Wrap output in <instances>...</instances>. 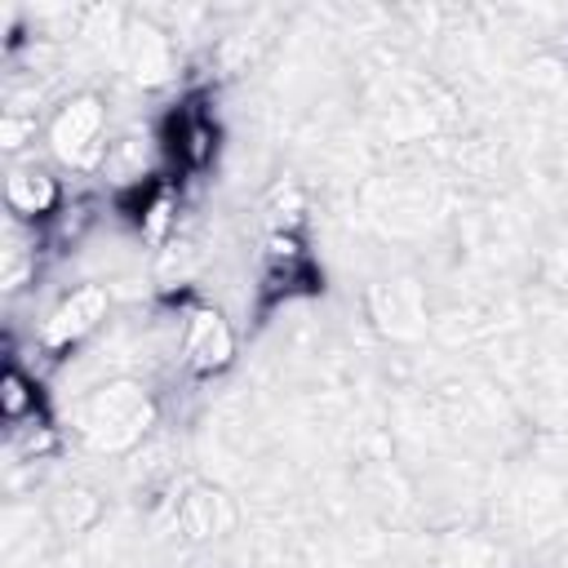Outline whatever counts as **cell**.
<instances>
[{"label":"cell","mask_w":568,"mask_h":568,"mask_svg":"<svg viewBox=\"0 0 568 568\" xmlns=\"http://www.w3.org/2000/svg\"><path fill=\"white\" fill-rule=\"evenodd\" d=\"M75 422H80V435H84L89 448H98V453H124V448L142 444V435L151 430L155 404H151V395H146L142 382L115 377V382H102V386H93L84 395Z\"/></svg>","instance_id":"obj_1"},{"label":"cell","mask_w":568,"mask_h":568,"mask_svg":"<svg viewBox=\"0 0 568 568\" xmlns=\"http://www.w3.org/2000/svg\"><path fill=\"white\" fill-rule=\"evenodd\" d=\"M49 151L75 169V173H102L106 164V151H111V138H106V102L98 93H75L67 98L53 115H49Z\"/></svg>","instance_id":"obj_2"},{"label":"cell","mask_w":568,"mask_h":568,"mask_svg":"<svg viewBox=\"0 0 568 568\" xmlns=\"http://www.w3.org/2000/svg\"><path fill=\"white\" fill-rule=\"evenodd\" d=\"M182 315V346L178 359L191 377H217L235 364V328L231 320L209 302H178Z\"/></svg>","instance_id":"obj_3"},{"label":"cell","mask_w":568,"mask_h":568,"mask_svg":"<svg viewBox=\"0 0 568 568\" xmlns=\"http://www.w3.org/2000/svg\"><path fill=\"white\" fill-rule=\"evenodd\" d=\"M106 315H111V288L106 284H75L40 320V351L44 355H67V351L84 346L106 324Z\"/></svg>","instance_id":"obj_4"},{"label":"cell","mask_w":568,"mask_h":568,"mask_svg":"<svg viewBox=\"0 0 568 568\" xmlns=\"http://www.w3.org/2000/svg\"><path fill=\"white\" fill-rule=\"evenodd\" d=\"M4 204H9L13 222L44 226L67 204V195H62V182L49 169H40V164H13L4 173Z\"/></svg>","instance_id":"obj_5"},{"label":"cell","mask_w":568,"mask_h":568,"mask_svg":"<svg viewBox=\"0 0 568 568\" xmlns=\"http://www.w3.org/2000/svg\"><path fill=\"white\" fill-rule=\"evenodd\" d=\"M164 151L186 169V173H204L217 160V124L204 106L186 102L178 106V115L164 129Z\"/></svg>","instance_id":"obj_6"},{"label":"cell","mask_w":568,"mask_h":568,"mask_svg":"<svg viewBox=\"0 0 568 568\" xmlns=\"http://www.w3.org/2000/svg\"><path fill=\"white\" fill-rule=\"evenodd\" d=\"M120 44H124V62L142 84H164L173 75V44L160 27L151 22H129L120 27Z\"/></svg>","instance_id":"obj_7"},{"label":"cell","mask_w":568,"mask_h":568,"mask_svg":"<svg viewBox=\"0 0 568 568\" xmlns=\"http://www.w3.org/2000/svg\"><path fill=\"white\" fill-rule=\"evenodd\" d=\"M173 519L191 541H204V537H222L235 524V506L217 488L195 484V488H186V497L173 501Z\"/></svg>","instance_id":"obj_8"},{"label":"cell","mask_w":568,"mask_h":568,"mask_svg":"<svg viewBox=\"0 0 568 568\" xmlns=\"http://www.w3.org/2000/svg\"><path fill=\"white\" fill-rule=\"evenodd\" d=\"M133 222H138V240L151 248L173 244L178 231V191L169 182H155L146 191L133 195Z\"/></svg>","instance_id":"obj_9"},{"label":"cell","mask_w":568,"mask_h":568,"mask_svg":"<svg viewBox=\"0 0 568 568\" xmlns=\"http://www.w3.org/2000/svg\"><path fill=\"white\" fill-rule=\"evenodd\" d=\"M373 315H377V324H382L386 333H395V337H413V333H422L426 311H422V293H417V284L399 280V284H382V288H373Z\"/></svg>","instance_id":"obj_10"},{"label":"cell","mask_w":568,"mask_h":568,"mask_svg":"<svg viewBox=\"0 0 568 568\" xmlns=\"http://www.w3.org/2000/svg\"><path fill=\"white\" fill-rule=\"evenodd\" d=\"M36 417H44L40 382H36L27 368L9 364V368L0 373V422H4V426H22V422H36Z\"/></svg>","instance_id":"obj_11"},{"label":"cell","mask_w":568,"mask_h":568,"mask_svg":"<svg viewBox=\"0 0 568 568\" xmlns=\"http://www.w3.org/2000/svg\"><path fill=\"white\" fill-rule=\"evenodd\" d=\"M49 515H53V524H58L62 532H89V528L102 519V501H98L89 488H62V493L53 497Z\"/></svg>","instance_id":"obj_12"},{"label":"cell","mask_w":568,"mask_h":568,"mask_svg":"<svg viewBox=\"0 0 568 568\" xmlns=\"http://www.w3.org/2000/svg\"><path fill=\"white\" fill-rule=\"evenodd\" d=\"M262 213H266V231H297L302 217H306L302 191L293 182H275L271 195H266V204H262Z\"/></svg>","instance_id":"obj_13"},{"label":"cell","mask_w":568,"mask_h":568,"mask_svg":"<svg viewBox=\"0 0 568 568\" xmlns=\"http://www.w3.org/2000/svg\"><path fill=\"white\" fill-rule=\"evenodd\" d=\"M27 138H36V115H22V111H4L0 120V146L13 155L27 146Z\"/></svg>","instance_id":"obj_14"}]
</instances>
